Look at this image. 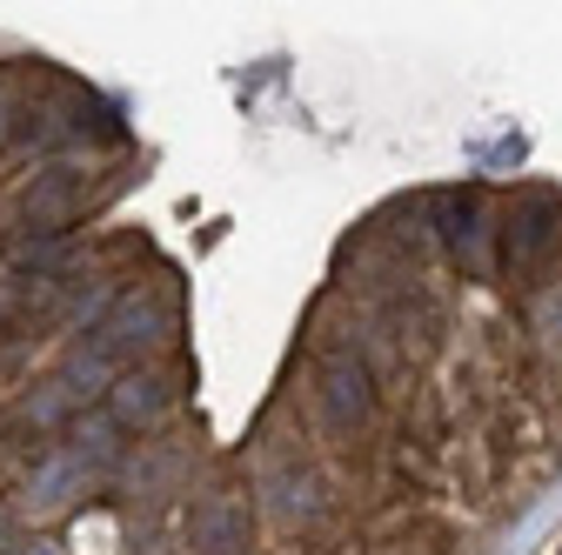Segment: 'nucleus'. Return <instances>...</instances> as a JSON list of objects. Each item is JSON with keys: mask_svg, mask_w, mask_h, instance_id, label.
<instances>
[{"mask_svg": "<svg viewBox=\"0 0 562 555\" xmlns=\"http://www.w3.org/2000/svg\"><path fill=\"white\" fill-rule=\"evenodd\" d=\"M322 408H328V422L335 429H356V422H369V408H375V395H369V369L362 362H328V375H322Z\"/></svg>", "mask_w": 562, "mask_h": 555, "instance_id": "1", "label": "nucleus"}, {"mask_svg": "<svg viewBox=\"0 0 562 555\" xmlns=\"http://www.w3.org/2000/svg\"><path fill=\"white\" fill-rule=\"evenodd\" d=\"M549 235H555V201L549 194H529L516 215H509V274H529L542 261Z\"/></svg>", "mask_w": 562, "mask_h": 555, "instance_id": "2", "label": "nucleus"}, {"mask_svg": "<svg viewBox=\"0 0 562 555\" xmlns=\"http://www.w3.org/2000/svg\"><path fill=\"white\" fill-rule=\"evenodd\" d=\"M155 328H161V315H155L148 302L134 295V302H127V308H121V315H114V321L94 335V349H88V355H101V362L114 369V362H127V355H140V349H148V341H155Z\"/></svg>", "mask_w": 562, "mask_h": 555, "instance_id": "3", "label": "nucleus"}, {"mask_svg": "<svg viewBox=\"0 0 562 555\" xmlns=\"http://www.w3.org/2000/svg\"><path fill=\"white\" fill-rule=\"evenodd\" d=\"M442 215H449V241H456V254L475 268V274H488V215H482V194H449L442 201Z\"/></svg>", "mask_w": 562, "mask_h": 555, "instance_id": "4", "label": "nucleus"}, {"mask_svg": "<svg viewBox=\"0 0 562 555\" xmlns=\"http://www.w3.org/2000/svg\"><path fill=\"white\" fill-rule=\"evenodd\" d=\"M168 408V388L155 382V375H121L114 382V422H155V415Z\"/></svg>", "mask_w": 562, "mask_h": 555, "instance_id": "5", "label": "nucleus"}, {"mask_svg": "<svg viewBox=\"0 0 562 555\" xmlns=\"http://www.w3.org/2000/svg\"><path fill=\"white\" fill-rule=\"evenodd\" d=\"M194 535H201V548H207V555H235V548H241V535H248V516L222 496V502H207V509H201Z\"/></svg>", "mask_w": 562, "mask_h": 555, "instance_id": "6", "label": "nucleus"}, {"mask_svg": "<svg viewBox=\"0 0 562 555\" xmlns=\"http://www.w3.org/2000/svg\"><path fill=\"white\" fill-rule=\"evenodd\" d=\"M34 555H47V548H34Z\"/></svg>", "mask_w": 562, "mask_h": 555, "instance_id": "7", "label": "nucleus"}]
</instances>
